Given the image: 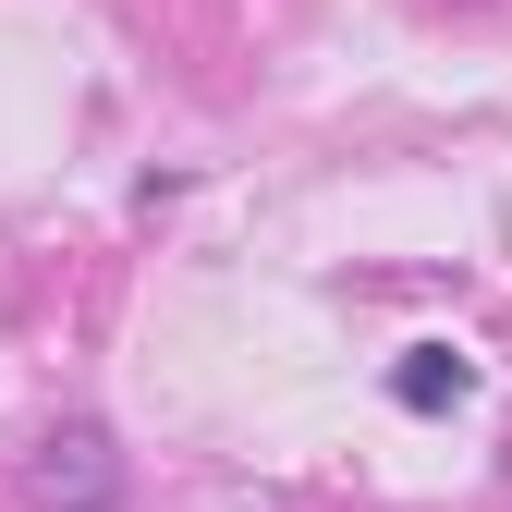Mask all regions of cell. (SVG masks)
Wrapping results in <instances>:
<instances>
[{
	"label": "cell",
	"mask_w": 512,
	"mask_h": 512,
	"mask_svg": "<svg viewBox=\"0 0 512 512\" xmlns=\"http://www.w3.org/2000/svg\"><path fill=\"white\" fill-rule=\"evenodd\" d=\"M25 500H37V512H110V500H122V452H110V427H98V415L49 427L37 452H25Z\"/></svg>",
	"instance_id": "6da1fadb"
},
{
	"label": "cell",
	"mask_w": 512,
	"mask_h": 512,
	"mask_svg": "<svg viewBox=\"0 0 512 512\" xmlns=\"http://www.w3.org/2000/svg\"><path fill=\"white\" fill-rule=\"evenodd\" d=\"M391 391H403L415 415H439V403H464V391H476V366H464V354H439V342H427V354H403V366H391Z\"/></svg>",
	"instance_id": "7a4b0ae2"
}]
</instances>
